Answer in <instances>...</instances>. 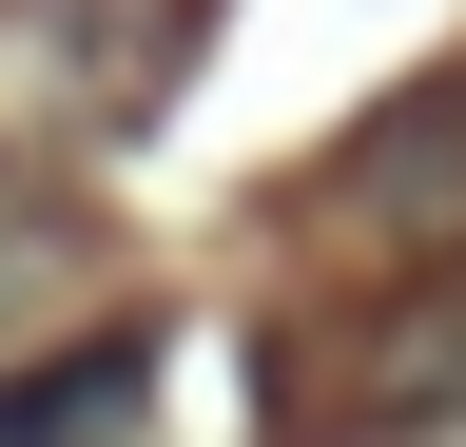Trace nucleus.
Masks as SVG:
<instances>
[{
	"mask_svg": "<svg viewBox=\"0 0 466 447\" xmlns=\"http://www.w3.org/2000/svg\"><path fill=\"white\" fill-rule=\"evenodd\" d=\"M58 253H78V234H58V214H39L20 176H0V311H20V272H58Z\"/></svg>",
	"mask_w": 466,
	"mask_h": 447,
	"instance_id": "4",
	"label": "nucleus"
},
{
	"mask_svg": "<svg viewBox=\"0 0 466 447\" xmlns=\"http://www.w3.org/2000/svg\"><path fill=\"white\" fill-rule=\"evenodd\" d=\"M291 428L311 447H466V253H428L330 350H291Z\"/></svg>",
	"mask_w": 466,
	"mask_h": 447,
	"instance_id": "1",
	"label": "nucleus"
},
{
	"mask_svg": "<svg viewBox=\"0 0 466 447\" xmlns=\"http://www.w3.org/2000/svg\"><path fill=\"white\" fill-rule=\"evenodd\" d=\"M137 409H156V350H137V330H78V350L0 370V447H137Z\"/></svg>",
	"mask_w": 466,
	"mask_h": 447,
	"instance_id": "3",
	"label": "nucleus"
},
{
	"mask_svg": "<svg viewBox=\"0 0 466 447\" xmlns=\"http://www.w3.org/2000/svg\"><path fill=\"white\" fill-rule=\"evenodd\" d=\"M350 234H408V253H466V78H428L408 117L350 156Z\"/></svg>",
	"mask_w": 466,
	"mask_h": 447,
	"instance_id": "2",
	"label": "nucleus"
}]
</instances>
